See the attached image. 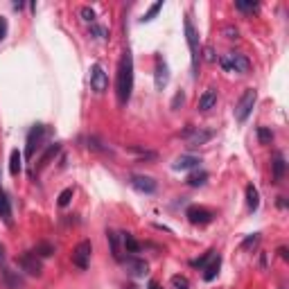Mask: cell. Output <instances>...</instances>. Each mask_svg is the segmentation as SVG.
I'll use <instances>...</instances> for the list:
<instances>
[{"label": "cell", "mask_w": 289, "mask_h": 289, "mask_svg": "<svg viewBox=\"0 0 289 289\" xmlns=\"http://www.w3.org/2000/svg\"><path fill=\"white\" fill-rule=\"evenodd\" d=\"M131 90H134V57L131 52L124 50L117 63V75H116V95L117 104L127 106L131 100Z\"/></svg>", "instance_id": "6da1fadb"}, {"label": "cell", "mask_w": 289, "mask_h": 289, "mask_svg": "<svg viewBox=\"0 0 289 289\" xmlns=\"http://www.w3.org/2000/svg\"><path fill=\"white\" fill-rule=\"evenodd\" d=\"M185 41H188V48H190V59H192V70H195V77H199V34H197L195 25L190 21V16H185Z\"/></svg>", "instance_id": "7a4b0ae2"}, {"label": "cell", "mask_w": 289, "mask_h": 289, "mask_svg": "<svg viewBox=\"0 0 289 289\" xmlns=\"http://www.w3.org/2000/svg\"><path fill=\"white\" fill-rule=\"evenodd\" d=\"M256 102H258V93H256V88H246L244 93H242L239 102L235 104V120H237L239 124L246 122V117L251 116V111H253Z\"/></svg>", "instance_id": "3957f363"}, {"label": "cell", "mask_w": 289, "mask_h": 289, "mask_svg": "<svg viewBox=\"0 0 289 289\" xmlns=\"http://www.w3.org/2000/svg\"><path fill=\"white\" fill-rule=\"evenodd\" d=\"M219 66L231 72H246L251 68V61L249 57L242 55V52H228V55L219 57Z\"/></svg>", "instance_id": "277c9868"}, {"label": "cell", "mask_w": 289, "mask_h": 289, "mask_svg": "<svg viewBox=\"0 0 289 289\" xmlns=\"http://www.w3.org/2000/svg\"><path fill=\"white\" fill-rule=\"evenodd\" d=\"M90 253H93V244H90L88 239H84V242H79L77 246H75V251H72V264L77 269H88L90 264Z\"/></svg>", "instance_id": "5b68a950"}, {"label": "cell", "mask_w": 289, "mask_h": 289, "mask_svg": "<svg viewBox=\"0 0 289 289\" xmlns=\"http://www.w3.org/2000/svg\"><path fill=\"white\" fill-rule=\"evenodd\" d=\"M18 264H21V269L25 273H29V276H41V271H43V262H41V258L36 256V251L23 253V256L18 258Z\"/></svg>", "instance_id": "8992f818"}, {"label": "cell", "mask_w": 289, "mask_h": 289, "mask_svg": "<svg viewBox=\"0 0 289 289\" xmlns=\"http://www.w3.org/2000/svg\"><path fill=\"white\" fill-rule=\"evenodd\" d=\"M185 217H188L190 224H195V226H206V224L212 222L215 212L203 208V206H190L188 210H185Z\"/></svg>", "instance_id": "52a82bcc"}, {"label": "cell", "mask_w": 289, "mask_h": 289, "mask_svg": "<svg viewBox=\"0 0 289 289\" xmlns=\"http://www.w3.org/2000/svg\"><path fill=\"white\" fill-rule=\"evenodd\" d=\"M43 138H45V127L43 124H34L32 131L28 134V147H25V156H28V158H32L34 156V151L41 147Z\"/></svg>", "instance_id": "ba28073f"}, {"label": "cell", "mask_w": 289, "mask_h": 289, "mask_svg": "<svg viewBox=\"0 0 289 289\" xmlns=\"http://www.w3.org/2000/svg\"><path fill=\"white\" fill-rule=\"evenodd\" d=\"M90 88L97 95H102L106 88H109V75L104 72V68L100 63H95L93 70H90Z\"/></svg>", "instance_id": "9c48e42d"}, {"label": "cell", "mask_w": 289, "mask_h": 289, "mask_svg": "<svg viewBox=\"0 0 289 289\" xmlns=\"http://www.w3.org/2000/svg\"><path fill=\"white\" fill-rule=\"evenodd\" d=\"M131 185H134L138 192H143V195L156 192V181L151 176H140V174H136V176H131Z\"/></svg>", "instance_id": "30bf717a"}, {"label": "cell", "mask_w": 289, "mask_h": 289, "mask_svg": "<svg viewBox=\"0 0 289 289\" xmlns=\"http://www.w3.org/2000/svg\"><path fill=\"white\" fill-rule=\"evenodd\" d=\"M167 82H170V72H167V63L163 57H158L156 59V88L163 90L167 86Z\"/></svg>", "instance_id": "8fae6325"}, {"label": "cell", "mask_w": 289, "mask_h": 289, "mask_svg": "<svg viewBox=\"0 0 289 289\" xmlns=\"http://www.w3.org/2000/svg\"><path fill=\"white\" fill-rule=\"evenodd\" d=\"M217 104V88H206L203 90V95L199 97V111H203V113H208L212 109V106Z\"/></svg>", "instance_id": "7c38bea8"}, {"label": "cell", "mask_w": 289, "mask_h": 289, "mask_svg": "<svg viewBox=\"0 0 289 289\" xmlns=\"http://www.w3.org/2000/svg\"><path fill=\"white\" fill-rule=\"evenodd\" d=\"M219 267H222V258L215 256V258H212V260L206 264V267H203V280H208V283H210V280H215V278H217V273H219Z\"/></svg>", "instance_id": "4fadbf2b"}, {"label": "cell", "mask_w": 289, "mask_h": 289, "mask_svg": "<svg viewBox=\"0 0 289 289\" xmlns=\"http://www.w3.org/2000/svg\"><path fill=\"white\" fill-rule=\"evenodd\" d=\"M246 206L251 212H256L260 208V195H258V188L253 183L246 185Z\"/></svg>", "instance_id": "5bb4252c"}, {"label": "cell", "mask_w": 289, "mask_h": 289, "mask_svg": "<svg viewBox=\"0 0 289 289\" xmlns=\"http://www.w3.org/2000/svg\"><path fill=\"white\" fill-rule=\"evenodd\" d=\"M271 165H273V178H276V183H280V181L285 178V167H287V163H285V156L280 154V151L273 156V163H271Z\"/></svg>", "instance_id": "9a60e30c"}, {"label": "cell", "mask_w": 289, "mask_h": 289, "mask_svg": "<svg viewBox=\"0 0 289 289\" xmlns=\"http://www.w3.org/2000/svg\"><path fill=\"white\" fill-rule=\"evenodd\" d=\"M59 149H61V144H59V143L50 144V147H48V151H45V154L39 158V165H36V172H41V170H43V167L48 165V163H50L57 154H59Z\"/></svg>", "instance_id": "2e32d148"}, {"label": "cell", "mask_w": 289, "mask_h": 289, "mask_svg": "<svg viewBox=\"0 0 289 289\" xmlns=\"http://www.w3.org/2000/svg\"><path fill=\"white\" fill-rule=\"evenodd\" d=\"M127 267H129V271L134 273V276H147V262L144 260H138V258H129L127 260Z\"/></svg>", "instance_id": "e0dca14e"}, {"label": "cell", "mask_w": 289, "mask_h": 289, "mask_svg": "<svg viewBox=\"0 0 289 289\" xmlns=\"http://www.w3.org/2000/svg\"><path fill=\"white\" fill-rule=\"evenodd\" d=\"M21 170H23V154L18 149H14L9 154V172H11V176H18Z\"/></svg>", "instance_id": "ac0fdd59"}, {"label": "cell", "mask_w": 289, "mask_h": 289, "mask_svg": "<svg viewBox=\"0 0 289 289\" xmlns=\"http://www.w3.org/2000/svg\"><path fill=\"white\" fill-rule=\"evenodd\" d=\"M197 165H199L197 156H178L176 163H174V170H195Z\"/></svg>", "instance_id": "d6986e66"}, {"label": "cell", "mask_w": 289, "mask_h": 289, "mask_svg": "<svg viewBox=\"0 0 289 289\" xmlns=\"http://www.w3.org/2000/svg\"><path fill=\"white\" fill-rule=\"evenodd\" d=\"M212 138V131H192V136L188 138V144L190 147H199V144L208 143Z\"/></svg>", "instance_id": "ffe728a7"}, {"label": "cell", "mask_w": 289, "mask_h": 289, "mask_svg": "<svg viewBox=\"0 0 289 289\" xmlns=\"http://www.w3.org/2000/svg\"><path fill=\"white\" fill-rule=\"evenodd\" d=\"M122 244H124V249H127V253H140V242L131 233L122 235Z\"/></svg>", "instance_id": "44dd1931"}, {"label": "cell", "mask_w": 289, "mask_h": 289, "mask_svg": "<svg viewBox=\"0 0 289 289\" xmlns=\"http://www.w3.org/2000/svg\"><path fill=\"white\" fill-rule=\"evenodd\" d=\"M0 217H2L7 224L11 222V206H9V199H7V195L2 190H0Z\"/></svg>", "instance_id": "7402d4cb"}, {"label": "cell", "mask_w": 289, "mask_h": 289, "mask_svg": "<svg viewBox=\"0 0 289 289\" xmlns=\"http://www.w3.org/2000/svg\"><path fill=\"white\" fill-rule=\"evenodd\" d=\"M106 237H109V244H111V256L116 258L117 262H120V260H122V253H120V242H117V233L109 231V233H106Z\"/></svg>", "instance_id": "603a6c76"}, {"label": "cell", "mask_w": 289, "mask_h": 289, "mask_svg": "<svg viewBox=\"0 0 289 289\" xmlns=\"http://www.w3.org/2000/svg\"><path fill=\"white\" fill-rule=\"evenodd\" d=\"M2 278H5V283H7V287L9 289H21L23 287V280L18 278V276H14V273L9 271V269H2Z\"/></svg>", "instance_id": "cb8c5ba5"}, {"label": "cell", "mask_w": 289, "mask_h": 289, "mask_svg": "<svg viewBox=\"0 0 289 289\" xmlns=\"http://www.w3.org/2000/svg\"><path fill=\"white\" fill-rule=\"evenodd\" d=\"M208 178V172H203V170H199V172H192L188 176V185H192V188H199V185L206 183Z\"/></svg>", "instance_id": "d4e9b609"}, {"label": "cell", "mask_w": 289, "mask_h": 289, "mask_svg": "<svg viewBox=\"0 0 289 289\" xmlns=\"http://www.w3.org/2000/svg\"><path fill=\"white\" fill-rule=\"evenodd\" d=\"M212 258H215V251H208V253H203V256H201L199 258V260H192V267H201V269H203V267H206V264H208V262H210L212 260Z\"/></svg>", "instance_id": "484cf974"}, {"label": "cell", "mask_w": 289, "mask_h": 289, "mask_svg": "<svg viewBox=\"0 0 289 289\" xmlns=\"http://www.w3.org/2000/svg\"><path fill=\"white\" fill-rule=\"evenodd\" d=\"M258 242H260V233H253V235H249V237H246L244 242H242V249H244V251L256 249Z\"/></svg>", "instance_id": "4316f807"}, {"label": "cell", "mask_w": 289, "mask_h": 289, "mask_svg": "<svg viewBox=\"0 0 289 289\" xmlns=\"http://www.w3.org/2000/svg\"><path fill=\"white\" fill-rule=\"evenodd\" d=\"M72 195H75V190H72V188H66V190H63V192H61V195H59V201H57V203H59V206H61V208H66L68 203H70Z\"/></svg>", "instance_id": "83f0119b"}, {"label": "cell", "mask_w": 289, "mask_h": 289, "mask_svg": "<svg viewBox=\"0 0 289 289\" xmlns=\"http://www.w3.org/2000/svg\"><path fill=\"white\" fill-rule=\"evenodd\" d=\"M161 9H163V2L158 0V2H154V5H151L149 9H147V14H144L143 21H144V23H147V21H154V16H156V14H158Z\"/></svg>", "instance_id": "f1b7e54d"}, {"label": "cell", "mask_w": 289, "mask_h": 289, "mask_svg": "<svg viewBox=\"0 0 289 289\" xmlns=\"http://www.w3.org/2000/svg\"><path fill=\"white\" fill-rule=\"evenodd\" d=\"M258 140H260L262 144H269L273 140V134L269 131V129H264V127H260L258 129Z\"/></svg>", "instance_id": "f546056e"}, {"label": "cell", "mask_w": 289, "mask_h": 289, "mask_svg": "<svg viewBox=\"0 0 289 289\" xmlns=\"http://www.w3.org/2000/svg\"><path fill=\"white\" fill-rule=\"evenodd\" d=\"M235 7H237L239 11H246V14H249V11H256V9H258V2H246V0H237V2H235Z\"/></svg>", "instance_id": "4dcf8cb0"}, {"label": "cell", "mask_w": 289, "mask_h": 289, "mask_svg": "<svg viewBox=\"0 0 289 289\" xmlns=\"http://www.w3.org/2000/svg\"><path fill=\"white\" fill-rule=\"evenodd\" d=\"M90 32H93L97 39H109V29L102 28V25H97V23H93V25H90Z\"/></svg>", "instance_id": "1f68e13d"}, {"label": "cell", "mask_w": 289, "mask_h": 289, "mask_svg": "<svg viewBox=\"0 0 289 289\" xmlns=\"http://www.w3.org/2000/svg\"><path fill=\"white\" fill-rule=\"evenodd\" d=\"M79 16H82L86 23H90V25L95 23V11L90 9V7H82V9H79Z\"/></svg>", "instance_id": "d6a6232c"}, {"label": "cell", "mask_w": 289, "mask_h": 289, "mask_svg": "<svg viewBox=\"0 0 289 289\" xmlns=\"http://www.w3.org/2000/svg\"><path fill=\"white\" fill-rule=\"evenodd\" d=\"M52 253H55V249H52L50 244H39L36 246V256L39 258H50Z\"/></svg>", "instance_id": "836d02e7"}, {"label": "cell", "mask_w": 289, "mask_h": 289, "mask_svg": "<svg viewBox=\"0 0 289 289\" xmlns=\"http://www.w3.org/2000/svg\"><path fill=\"white\" fill-rule=\"evenodd\" d=\"M172 285H174V289H190L188 278H183V276H174V278H172Z\"/></svg>", "instance_id": "e575fe53"}, {"label": "cell", "mask_w": 289, "mask_h": 289, "mask_svg": "<svg viewBox=\"0 0 289 289\" xmlns=\"http://www.w3.org/2000/svg\"><path fill=\"white\" fill-rule=\"evenodd\" d=\"M226 32V36L228 39H239V32H237V28H226L224 29Z\"/></svg>", "instance_id": "d590c367"}, {"label": "cell", "mask_w": 289, "mask_h": 289, "mask_svg": "<svg viewBox=\"0 0 289 289\" xmlns=\"http://www.w3.org/2000/svg\"><path fill=\"white\" fill-rule=\"evenodd\" d=\"M183 100H185L183 93H176V97H174V102H172V109H176L178 104H183Z\"/></svg>", "instance_id": "8d00e7d4"}, {"label": "cell", "mask_w": 289, "mask_h": 289, "mask_svg": "<svg viewBox=\"0 0 289 289\" xmlns=\"http://www.w3.org/2000/svg\"><path fill=\"white\" fill-rule=\"evenodd\" d=\"M5 34H7V23L2 21V18H0V41L5 39Z\"/></svg>", "instance_id": "74e56055"}, {"label": "cell", "mask_w": 289, "mask_h": 289, "mask_svg": "<svg viewBox=\"0 0 289 289\" xmlns=\"http://www.w3.org/2000/svg\"><path fill=\"white\" fill-rule=\"evenodd\" d=\"M206 59H208V61H215V59H217V57H215V50H212L210 45L206 48Z\"/></svg>", "instance_id": "f35d334b"}, {"label": "cell", "mask_w": 289, "mask_h": 289, "mask_svg": "<svg viewBox=\"0 0 289 289\" xmlns=\"http://www.w3.org/2000/svg\"><path fill=\"white\" fill-rule=\"evenodd\" d=\"M278 253H280V258H283V260H287V258H289V253H287V249H285V246H280Z\"/></svg>", "instance_id": "ab89813d"}, {"label": "cell", "mask_w": 289, "mask_h": 289, "mask_svg": "<svg viewBox=\"0 0 289 289\" xmlns=\"http://www.w3.org/2000/svg\"><path fill=\"white\" fill-rule=\"evenodd\" d=\"M149 289H161V285L156 283V280H151V283H149Z\"/></svg>", "instance_id": "60d3db41"}, {"label": "cell", "mask_w": 289, "mask_h": 289, "mask_svg": "<svg viewBox=\"0 0 289 289\" xmlns=\"http://www.w3.org/2000/svg\"><path fill=\"white\" fill-rule=\"evenodd\" d=\"M127 289H136V287H134V285H129V287H127Z\"/></svg>", "instance_id": "b9f144b4"}]
</instances>
